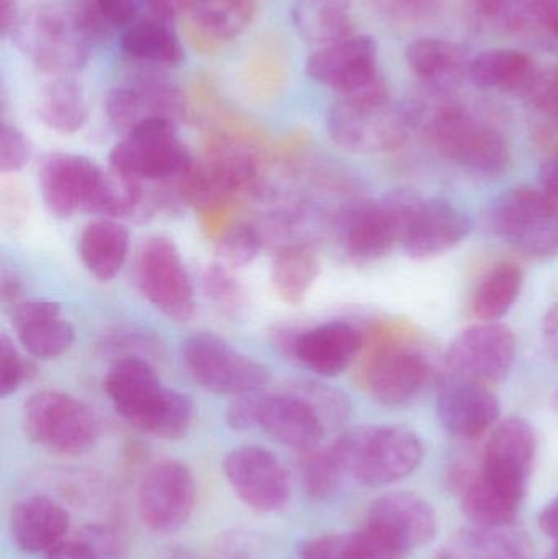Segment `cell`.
I'll return each instance as SVG.
<instances>
[{"mask_svg":"<svg viewBox=\"0 0 558 559\" xmlns=\"http://www.w3.org/2000/svg\"><path fill=\"white\" fill-rule=\"evenodd\" d=\"M108 25L127 28L136 20V0H94Z\"/></svg>","mask_w":558,"mask_h":559,"instance_id":"52","label":"cell"},{"mask_svg":"<svg viewBox=\"0 0 558 559\" xmlns=\"http://www.w3.org/2000/svg\"><path fill=\"white\" fill-rule=\"evenodd\" d=\"M203 295L228 318H241L248 309V293L231 269L223 264L210 265L202 275Z\"/></svg>","mask_w":558,"mask_h":559,"instance_id":"42","label":"cell"},{"mask_svg":"<svg viewBox=\"0 0 558 559\" xmlns=\"http://www.w3.org/2000/svg\"><path fill=\"white\" fill-rule=\"evenodd\" d=\"M23 292L22 277L12 269L3 267L0 272V298L3 302L16 305Z\"/></svg>","mask_w":558,"mask_h":559,"instance_id":"56","label":"cell"},{"mask_svg":"<svg viewBox=\"0 0 558 559\" xmlns=\"http://www.w3.org/2000/svg\"><path fill=\"white\" fill-rule=\"evenodd\" d=\"M136 280L144 298L166 318L187 322L195 314V289L179 249L166 236H153L141 246Z\"/></svg>","mask_w":558,"mask_h":559,"instance_id":"13","label":"cell"},{"mask_svg":"<svg viewBox=\"0 0 558 559\" xmlns=\"http://www.w3.org/2000/svg\"><path fill=\"white\" fill-rule=\"evenodd\" d=\"M195 479L189 466L163 460L147 469L138 488V512L154 534L179 532L195 508Z\"/></svg>","mask_w":558,"mask_h":559,"instance_id":"15","label":"cell"},{"mask_svg":"<svg viewBox=\"0 0 558 559\" xmlns=\"http://www.w3.org/2000/svg\"><path fill=\"white\" fill-rule=\"evenodd\" d=\"M366 527L385 538L403 555L431 544L438 534L435 508L422 496L393 491L369 506Z\"/></svg>","mask_w":558,"mask_h":559,"instance_id":"19","label":"cell"},{"mask_svg":"<svg viewBox=\"0 0 558 559\" xmlns=\"http://www.w3.org/2000/svg\"><path fill=\"white\" fill-rule=\"evenodd\" d=\"M327 128L331 140L347 153L370 156L402 147L412 123L405 104L379 95L337 98L328 111Z\"/></svg>","mask_w":558,"mask_h":559,"instance_id":"4","label":"cell"},{"mask_svg":"<svg viewBox=\"0 0 558 559\" xmlns=\"http://www.w3.org/2000/svg\"><path fill=\"white\" fill-rule=\"evenodd\" d=\"M195 163L177 134V124L166 120L144 121L110 153V169L144 182H173Z\"/></svg>","mask_w":558,"mask_h":559,"instance_id":"11","label":"cell"},{"mask_svg":"<svg viewBox=\"0 0 558 559\" xmlns=\"http://www.w3.org/2000/svg\"><path fill=\"white\" fill-rule=\"evenodd\" d=\"M36 111L41 123L59 134H75L88 120L84 88L69 78H56L39 92Z\"/></svg>","mask_w":558,"mask_h":559,"instance_id":"33","label":"cell"},{"mask_svg":"<svg viewBox=\"0 0 558 559\" xmlns=\"http://www.w3.org/2000/svg\"><path fill=\"white\" fill-rule=\"evenodd\" d=\"M409 71L425 88L452 92L468 79L471 59L458 43L442 38H419L409 43L405 52Z\"/></svg>","mask_w":558,"mask_h":559,"instance_id":"27","label":"cell"},{"mask_svg":"<svg viewBox=\"0 0 558 559\" xmlns=\"http://www.w3.org/2000/svg\"><path fill=\"white\" fill-rule=\"evenodd\" d=\"M45 559H102L88 542H64L45 555Z\"/></svg>","mask_w":558,"mask_h":559,"instance_id":"53","label":"cell"},{"mask_svg":"<svg viewBox=\"0 0 558 559\" xmlns=\"http://www.w3.org/2000/svg\"><path fill=\"white\" fill-rule=\"evenodd\" d=\"M523 271L514 262H500L487 272L472 296V312L480 321H498L508 314L521 288Z\"/></svg>","mask_w":558,"mask_h":559,"instance_id":"37","label":"cell"},{"mask_svg":"<svg viewBox=\"0 0 558 559\" xmlns=\"http://www.w3.org/2000/svg\"><path fill=\"white\" fill-rule=\"evenodd\" d=\"M180 357L190 378L210 393L235 397L262 391L271 383V370L264 364L210 332L187 337Z\"/></svg>","mask_w":558,"mask_h":559,"instance_id":"9","label":"cell"},{"mask_svg":"<svg viewBox=\"0 0 558 559\" xmlns=\"http://www.w3.org/2000/svg\"><path fill=\"white\" fill-rule=\"evenodd\" d=\"M438 378V364L412 335L396 332L373 347L364 365L363 380L373 401L402 407L422 396Z\"/></svg>","mask_w":558,"mask_h":559,"instance_id":"7","label":"cell"},{"mask_svg":"<svg viewBox=\"0 0 558 559\" xmlns=\"http://www.w3.org/2000/svg\"><path fill=\"white\" fill-rule=\"evenodd\" d=\"M405 107L412 130H418L449 163L482 176H498L510 166L511 146L503 130L449 92L426 88Z\"/></svg>","mask_w":558,"mask_h":559,"instance_id":"1","label":"cell"},{"mask_svg":"<svg viewBox=\"0 0 558 559\" xmlns=\"http://www.w3.org/2000/svg\"><path fill=\"white\" fill-rule=\"evenodd\" d=\"M487 228L514 251L533 259L558 255V202L531 187H514L494 200Z\"/></svg>","mask_w":558,"mask_h":559,"instance_id":"5","label":"cell"},{"mask_svg":"<svg viewBox=\"0 0 558 559\" xmlns=\"http://www.w3.org/2000/svg\"><path fill=\"white\" fill-rule=\"evenodd\" d=\"M436 559H534V544L517 525L464 528L442 545Z\"/></svg>","mask_w":558,"mask_h":559,"instance_id":"28","label":"cell"},{"mask_svg":"<svg viewBox=\"0 0 558 559\" xmlns=\"http://www.w3.org/2000/svg\"><path fill=\"white\" fill-rule=\"evenodd\" d=\"M331 449L347 478L369 488L405 479L425 459L415 430L405 426H360L341 433Z\"/></svg>","mask_w":558,"mask_h":559,"instance_id":"3","label":"cell"},{"mask_svg":"<svg viewBox=\"0 0 558 559\" xmlns=\"http://www.w3.org/2000/svg\"><path fill=\"white\" fill-rule=\"evenodd\" d=\"M546 559H558V544L556 545V548L547 555Z\"/></svg>","mask_w":558,"mask_h":559,"instance_id":"62","label":"cell"},{"mask_svg":"<svg viewBox=\"0 0 558 559\" xmlns=\"http://www.w3.org/2000/svg\"><path fill=\"white\" fill-rule=\"evenodd\" d=\"M32 159L28 138L13 124L3 123L0 130V170L19 173Z\"/></svg>","mask_w":558,"mask_h":559,"instance_id":"50","label":"cell"},{"mask_svg":"<svg viewBox=\"0 0 558 559\" xmlns=\"http://www.w3.org/2000/svg\"><path fill=\"white\" fill-rule=\"evenodd\" d=\"M259 427L282 445L301 453L320 447L328 430L317 411L294 391L265 394Z\"/></svg>","mask_w":558,"mask_h":559,"instance_id":"25","label":"cell"},{"mask_svg":"<svg viewBox=\"0 0 558 559\" xmlns=\"http://www.w3.org/2000/svg\"><path fill=\"white\" fill-rule=\"evenodd\" d=\"M262 248V236L258 228L249 223H236L225 231L216 246L219 264L225 267L242 269L254 262Z\"/></svg>","mask_w":558,"mask_h":559,"instance_id":"44","label":"cell"},{"mask_svg":"<svg viewBox=\"0 0 558 559\" xmlns=\"http://www.w3.org/2000/svg\"><path fill=\"white\" fill-rule=\"evenodd\" d=\"M223 473L235 495L254 511L274 514L290 502V476L281 460L264 447L231 450L223 462Z\"/></svg>","mask_w":558,"mask_h":559,"instance_id":"17","label":"cell"},{"mask_svg":"<svg viewBox=\"0 0 558 559\" xmlns=\"http://www.w3.org/2000/svg\"><path fill=\"white\" fill-rule=\"evenodd\" d=\"M541 36L558 43V0H526L521 35Z\"/></svg>","mask_w":558,"mask_h":559,"instance_id":"49","label":"cell"},{"mask_svg":"<svg viewBox=\"0 0 558 559\" xmlns=\"http://www.w3.org/2000/svg\"><path fill=\"white\" fill-rule=\"evenodd\" d=\"M121 49L134 61L156 68H177L186 59L182 41L170 20L147 16L124 28Z\"/></svg>","mask_w":558,"mask_h":559,"instance_id":"31","label":"cell"},{"mask_svg":"<svg viewBox=\"0 0 558 559\" xmlns=\"http://www.w3.org/2000/svg\"><path fill=\"white\" fill-rule=\"evenodd\" d=\"M108 120L124 134L150 120L182 123L189 114L179 85L157 72H141L123 85L111 88L105 100Z\"/></svg>","mask_w":558,"mask_h":559,"instance_id":"16","label":"cell"},{"mask_svg":"<svg viewBox=\"0 0 558 559\" xmlns=\"http://www.w3.org/2000/svg\"><path fill=\"white\" fill-rule=\"evenodd\" d=\"M290 391L304 397L317 411L328 430L337 429L349 419V397L336 388L318 381H301Z\"/></svg>","mask_w":558,"mask_h":559,"instance_id":"43","label":"cell"},{"mask_svg":"<svg viewBox=\"0 0 558 559\" xmlns=\"http://www.w3.org/2000/svg\"><path fill=\"white\" fill-rule=\"evenodd\" d=\"M364 348V335L346 321H331L300 331L294 358L318 377L336 378L353 367Z\"/></svg>","mask_w":558,"mask_h":559,"instance_id":"22","label":"cell"},{"mask_svg":"<svg viewBox=\"0 0 558 559\" xmlns=\"http://www.w3.org/2000/svg\"><path fill=\"white\" fill-rule=\"evenodd\" d=\"M105 170L78 154H49L38 167V186L46 210L59 219L75 213L94 215Z\"/></svg>","mask_w":558,"mask_h":559,"instance_id":"18","label":"cell"},{"mask_svg":"<svg viewBox=\"0 0 558 559\" xmlns=\"http://www.w3.org/2000/svg\"><path fill=\"white\" fill-rule=\"evenodd\" d=\"M22 424L35 445L55 455H84L100 439V420L94 409L62 391L32 394L23 404Z\"/></svg>","mask_w":558,"mask_h":559,"instance_id":"6","label":"cell"},{"mask_svg":"<svg viewBox=\"0 0 558 559\" xmlns=\"http://www.w3.org/2000/svg\"><path fill=\"white\" fill-rule=\"evenodd\" d=\"M130 233L118 219L100 218L85 226L79 238V258L92 277L111 282L128 258Z\"/></svg>","mask_w":558,"mask_h":559,"instance_id":"30","label":"cell"},{"mask_svg":"<svg viewBox=\"0 0 558 559\" xmlns=\"http://www.w3.org/2000/svg\"><path fill=\"white\" fill-rule=\"evenodd\" d=\"M387 19L400 23H422L442 12L448 0H369Z\"/></svg>","mask_w":558,"mask_h":559,"instance_id":"47","label":"cell"},{"mask_svg":"<svg viewBox=\"0 0 558 559\" xmlns=\"http://www.w3.org/2000/svg\"><path fill=\"white\" fill-rule=\"evenodd\" d=\"M33 373V365L20 354L12 338L0 334V396L15 394Z\"/></svg>","mask_w":558,"mask_h":559,"instance_id":"46","label":"cell"},{"mask_svg":"<svg viewBox=\"0 0 558 559\" xmlns=\"http://www.w3.org/2000/svg\"><path fill=\"white\" fill-rule=\"evenodd\" d=\"M436 416L451 436L472 440L497 426L501 404L490 388L449 377L439 386Z\"/></svg>","mask_w":558,"mask_h":559,"instance_id":"21","label":"cell"},{"mask_svg":"<svg viewBox=\"0 0 558 559\" xmlns=\"http://www.w3.org/2000/svg\"><path fill=\"white\" fill-rule=\"evenodd\" d=\"M10 537L26 555H46L64 544L71 528L69 512L46 496H29L10 512Z\"/></svg>","mask_w":558,"mask_h":559,"instance_id":"24","label":"cell"},{"mask_svg":"<svg viewBox=\"0 0 558 559\" xmlns=\"http://www.w3.org/2000/svg\"><path fill=\"white\" fill-rule=\"evenodd\" d=\"M353 0H295L292 20L301 39L314 48L354 35Z\"/></svg>","mask_w":558,"mask_h":559,"instance_id":"32","label":"cell"},{"mask_svg":"<svg viewBox=\"0 0 558 559\" xmlns=\"http://www.w3.org/2000/svg\"><path fill=\"white\" fill-rule=\"evenodd\" d=\"M307 74L340 97L389 95L379 66V46L372 36L354 35L314 48L308 56Z\"/></svg>","mask_w":558,"mask_h":559,"instance_id":"10","label":"cell"},{"mask_svg":"<svg viewBox=\"0 0 558 559\" xmlns=\"http://www.w3.org/2000/svg\"><path fill=\"white\" fill-rule=\"evenodd\" d=\"M118 414L131 427L154 439L180 440L192 427L195 407L187 394L161 386Z\"/></svg>","mask_w":558,"mask_h":559,"instance_id":"26","label":"cell"},{"mask_svg":"<svg viewBox=\"0 0 558 559\" xmlns=\"http://www.w3.org/2000/svg\"><path fill=\"white\" fill-rule=\"evenodd\" d=\"M537 455V437L523 417L494 427L480 460V476L495 491L523 504Z\"/></svg>","mask_w":558,"mask_h":559,"instance_id":"14","label":"cell"},{"mask_svg":"<svg viewBox=\"0 0 558 559\" xmlns=\"http://www.w3.org/2000/svg\"><path fill=\"white\" fill-rule=\"evenodd\" d=\"M462 512L480 528H501L517 524L521 506L495 491L482 479L480 472L461 491Z\"/></svg>","mask_w":558,"mask_h":559,"instance_id":"39","label":"cell"},{"mask_svg":"<svg viewBox=\"0 0 558 559\" xmlns=\"http://www.w3.org/2000/svg\"><path fill=\"white\" fill-rule=\"evenodd\" d=\"M526 0H468L472 12L480 22L508 32H523Z\"/></svg>","mask_w":558,"mask_h":559,"instance_id":"45","label":"cell"},{"mask_svg":"<svg viewBox=\"0 0 558 559\" xmlns=\"http://www.w3.org/2000/svg\"><path fill=\"white\" fill-rule=\"evenodd\" d=\"M537 524L547 537L553 538L558 544V496L546 508H543Z\"/></svg>","mask_w":558,"mask_h":559,"instance_id":"59","label":"cell"},{"mask_svg":"<svg viewBox=\"0 0 558 559\" xmlns=\"http://www.w3.org/2000/svg\"><path fill=\"white\" fill-rule=\"evenodd\" d=\"M146 2L150 9L153 10V15L173 22L180 13L189 12L193 0H146Z\"/></svg>","mask_w":558,"mask_h":559,"instance_id":"58","label":"cell"},{"mask_svg":"<svg viewBox=\"0 0 558 559\" xmlns=\"http://www.w3.org/2000/svg\"><path fill=\"white\" fill-rule=\"evenodd\" d=\"M229 199L259 189V163L245 144L229 138H218L210 144L203 160Z\"/></svg>","mask_w":558,"mask_h":559,"instance_id":"34","label":"cell"},{"mask_svg":"<svg viewBox=\"0 0 558 559\" xmlns=\"http://www.w3.org/2000/svg\"><path fill=\"white\" fill-rule=\"evenodd\" d=\"M539 182L544 192L558 202V150L553 151L541 166Z\"/></svg>","mask_w":558,"mask_h":559,"instance_id":"55","label":"cell"},{"mask_svg":"<svg viewBox=\"0 0 558 559\" xmlns=\"http://www.w3.org/2000/svg\"><path fill=\"white\" fill-rule=\"evenodd\" d=\"M265 394L268 393L262 390L235 396L226 411L228 426L236 432H246V430L259 427V417H261Z\"/></svg>","mask_w":558,"mask_h":559,"instance_id":"51","label":"cell"},{"mask_svg":"<svg viewBox=\"0 0 558 559\" xmlns=\"http://www.w3.org/2000/svg\"><path fill=\"white\" fill-rule=\"evenodd\" d=\"M400 222V246L413 261H428L461 245L472 231L468 216L448 200L425 199L412 189L387 193Z\"/></svg>","mask_w":558,"mask_h":559,"instance_id":"8","label":"cell"},{"mask_svg":"<svg viewBox=\"0 0 558 559\" xmlns=\"http://www.w3.org/2000/svg\"><path fill=\"white\" fill-rule=\"evenodd\" d=\"M256 10V0H193L189 15L206 38L229 41L249 28Z\"/></svg>","mask_w":558,"mask_h":559,"instance_id":"36","label":"cell"},{"mask_svg":"<svg viewBox=\"0 0 558 559\" xmlns=\"http://www.w3.org/2000/svg\"><path fill=\"white\" fill-rule=\"evenodd\" d=\"M344 252L357 264H370L400 246V223L389 200H363L344 209L337 218Z\"/></svg>","mask_w":558,"mask_h":559,"instance_id":"20","label":"cell"},{"mask_svg":"<svg viewBox=\"0 0 558 559\" xmlns=\"http://www.w3.org/2000/svg\"><path fill=\"white\" fill-rule=\"evenodd\" d=\"M521 97L530 108L537 140L558 150V68L539 69Z\"/></svg>","mask_w":558,"mask_h":559,"instance_id":"40","label":"cell"},{"mask_svg":"<svg viewBox=\"0 0 558 559\" xmlns=\"http://www.w3.org/2000/svg\"><path fill=\"white\" fill-rule=\"evenodd\" d=\"M318 275L320 261L317 252L308 245L284 246L278 249L272 262V285L287 305H301Z\"/></svg>","mask_w":558,"mask_h":559,"instance_id":"35","label":"cell"},{"mask_svg":"<svg viewBox=\"0 0 558 559\" xmlns=\"http://www.w3.org/2000/svg\"><path fill=\"white\" fill-rule=\"evenodd\" d=\"M298 559H363L354 532L349 534L320 535L304 542L298 548Z\"/></svg>","mask_w":558,"mask_h":559,"instance_id":"48","label":"cell"},{"mask_svg":"<svg viewBox=\"0 0 558 559\" xmlns=\"http://www.w3.org/2000/svg\"><path fill=\"white\" fill-rule=\"evenodd\" d=\"M169 559H200L195 557V555L187 554V551H179V554H174Z\"/></svg>","mask_w":558,"mask_h":559,"instance_id":"60","label":"cell"},{"mask_svg":"<svg viewBox=\"0 0 558 559\" xmlns=\"http://www.w3.org/2000/svg\"><path fill=\"white\" fill-rule=\"evenodd\" d=\"M301 485L308 498L313 501H328L337 496L347 478L343 465L331 445L328 449L310 450L304 453L300 465Z\"/></svg>","mask_w":558,"mask_h":559,"instance_id":"41","label":"cell"},{"mask_svg":"<svg viewBox=\"0 0 558 559\" xmlns=\"http://www.w3.org/2000/svg\"><path fill=\"white\" fill-rule=\"evenodd\" d=\"M553 407H554V411H556V413L558 414V388L556 390V393H554V396H553Z\"/></svg>","mask_w":558,"mask_h":559,"instance_id":"61","label":"cell"},{"mask_svg":"<svg viewBox=\"0 0 558 559\" xmlns=\"http://www.w3.org/2000/svg\"><path fill=\"white\" fill-rule=\"evenodd\" d=\"M533 56L521 49L494 48L471 59L468 79L477 87L523 95L537 74Z\"/></svg>","mask_w":558,"mask_h":559,"instance_id":"29","label":"cell"},{"mask_svg":"<svg viewBox=\"0 0 558 559\" xmlns=\"http://www.w3.org/2000/svg\"><path fill=\"white\" fill-rule=\"evenodd\" d=\"M104 386L115 411L121 413L163 386V383L156 368L150 361L136 355H127L111 365L105 377Z\"/></svg>","mask_w":558,"mask_h":559,"instance_id":"38","label":"cell"},{"mask_svg":"<svg viewBox=\"0 0 558 559\" xmlns=\"http://www.w3.org/2000/svg\"><path fill=\"white\" fill-rule=\"evenodd\" d=\"M107 26L94 0L49 2L22 16L12 41L38 71L69 78L87 66L92 45Z\"/></svg>","mask_w":558,"mask_h":559,"instance_id":"2","label":"cell"},{"mask_svg":"<svg viewBox=\"0 0 558 559\" xmlns=\"http://www.w3.org/2000/svg\"><path fill=\"white\" fill-rule=\"evenodd\" d=\"M22 16L16 0H0V36L3 39H13Z\"/></svg>","mask_w":558,"mask_h":559,"instance_id":"54","label":"cell"},{"mask_svg":"<svg viewBox=\"0 0 558 559\" xmlns=\"http://www.w3.org/2000/svg\"><path fill=\"white\" fill-rule=\"evenodd\" d=\"M12 325L26 354L38 360H55L71 348L75 331L62 318L61 305L51 299L16 302Z\"/></svg>","mask_w":558,"mask_h":559,"instance_id":"23","label":"cell"},{"mask_svg":"<svg viewBox=\"0 0 558 559\" xmlns=\"http://www.w3.org/2000/svg\"><path fill=\"white\" fill-rule=\"evenodd\" d=\"M517 335L510 325L482 321L459 332L446 354L451 377L494 386L513 370L517 360Z\"/></svg>","mask_w":558,"mask_h":559,"instance_id":"12","label":"cell"},{"mask_svg":"<svg viewBox=\"0 0 558 559\" xmlns=\"http://www.w3.org/2000/svg\"><path fill=\"white\" fill-rule=\"evenodd\" d=\"M543 341L547 352L558 361V301L544 316Z\"/></svg>","mask_w":558,"mask_h":559,"instance_id":"57","label":"cell"}]
</instances>
